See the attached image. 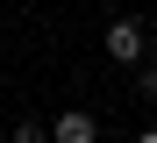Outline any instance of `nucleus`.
Masks as SVG:
<instances>
[{
    "label": "nucleus",
    "mask_w": 157,
    "mask_h": 143,
    "mask_svg": "<svg viewBox=\"0 0 157 143\" xmlns=\"http://www.w3.org/2000/svg\"><path fill=\"white\" fill-rule=\"evenodd\" d=\"M93 136H100V122H93L86 107H64L57 122H50V143H93Z\"/></svg>",
    "instance_id": "obj_1"
},
{
    "label": "nucleus",
    "mask_w": 157,
    "mask_h": 143,
    "mask_svg": "<svg viewBox=\"0 0 157 143\" xmlns=\"http://www.w3.org/2000/svg\"><path fill=\"white\" fill-rule=\"evenodd\" d=\"M107 57H114V65H136V57H143V22H114L107 29Z\"/></svg>",
    "instance_id": "obj_2"
},
{
    "label": "nucleus",
    "mask_w": 157,
    "mask_h": 143,
    "mask_svg": "<svg viewBox=\"0 0 157 143\" xmlns=\"http://www.w3.org/2000/svg\"><path fill=\"white\" fill-rule=\"evenodd\" d=\"M14 143H43V122H14Z\"/></svg>",
    "instance_id": "obj_3"
},
{
    "label": "nucleus",
    "mask_w": 157,
    "mask_h": 143,
    "mask_svg": "<svg viewBox=\"0 0 157 143\" xmlns=\"http://www.w3.org/2000/svg\"><path fill=\"white\" fill-rule=\"evenodd\" d=\"M136 86H143V100H157V65H143V72H136Z\"/></svg>",
    "instance_id": "obj_4"
},
{
    "label": "nucleus",
    "mask_w": 157,
    "mask_h": 143,
    "mask_svg": "<svg viewBox=\"0 0 157 143\" xmlns=\"http://www.w3.org/2000/svg\"><path fill=\"white\" fill-rule=\"evenodd\" d=\"M136 143H157V129H143V136H136Z\"/></svg>",
    "instance_id": "obj_5"
}]
</instances>
